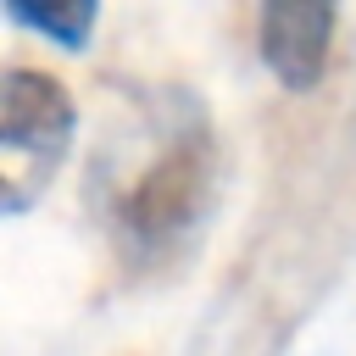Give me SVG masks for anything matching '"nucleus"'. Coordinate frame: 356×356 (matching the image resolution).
Masks as SVG:
<instances>
[{
    "mask_svg": "<svg viewBox=\"0 0 356 356\" xmlns=\"http://www.w3.org/2000/svg\"><path fill=\"white\" fill-rule=\"evenodd\" d=\"M6 17L39 39H50L56 50H89L95 22H100V0H0Z\"/></svg>",
    "mask_w": 356,
    "mask_h": 356,
    "instance_id": "4",
    "label": "nucleus"
},
{
    "mask_svg": "<svg viewBox=\"0 0 356 356\" xmlns=\"http://www.w3.org/2000/svg\"><path fill=\"white\" fill-rule=\"evenodd\" d=\"M78 134V106L61 78L39 67H6L0 78V195L6 211H28L61 172Z\"/></svg>",
    "mask_w": 356,
    "mask_h": 356,
    "instance_id": "2",
    "label": "nucleus"
},
{
    "mask_svg": "<svg viewBox=\"0 0 356 356\" xmlns=\"http://www.w3.org/2000/svg\"><path fill=\"white\" fill-rule=\"evenodd\" d=\"M222 145L206 106L184 89H161L122 145L100 156L95 206L128 267H167L195 245L217 206Z\"/></svg>",
    "mask_w": 356,
    "mask_h": 356,
    "instance_id": "1",
    "label": "nucleus"
},
{
    "mask_svg": "<svg viewBox=\"0 0 356 356\" xmlns=\"http://www.w3.org/2000/svg\"><path fill=\"white\" fill-rule=\"evenodd\" d=\"M334 33H339V0H256V44L267 72L306 95L328 56H334Z\"/></svg>",
    "mask_w": 356,
    "mask_h": 356,
    "instance_id": "3",
    "label": "nucleus"
}]
</instances>
